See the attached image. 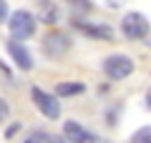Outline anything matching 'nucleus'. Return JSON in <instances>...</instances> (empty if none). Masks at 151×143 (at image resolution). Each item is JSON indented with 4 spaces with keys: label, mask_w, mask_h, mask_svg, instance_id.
<instances>
[{
    "label": "nucleus",
    "mask_w": 151,
    "mask_h": 143,
    "mask_svg": "<svg viewBox=\"0 0 151 143\" xmlns=\"http://www.w3.org/2000/svg\"><path fill=\"white\" fill-rule=\"evenodd\" d=\"M8 28H10V35L15 40H28L30 35H35V18L28 10H15L10 15Z\"/></svg>",
    "instance_id": "1"
},
{
    "label": "nucleus",
    "mask_w": 151,
    "mask_h": 143,
    "mask_svg": "<svg viewBox=\"0 0 151 143\" xmlns=\"http://www.w3.org/2000/svg\"><path fill=\"white\" fill-rule=\"evenodd\" d=\"M83 90H86V85L78 83V80H63V83L55 85V95H63V98H68V95H81Z\"/></svg>",
    "instance_id": "10"
},
{
    "label": "nucleus",
    "mask_w": 151,
    "mask_h": 143,
    "mask_svg": "<svg viewBox=\"0 0 151 143\" xmlns=\"http://www.w3.org/2000/svg\"><path fill=\"white\" fill-rule=\"evenodd\" d=\"M5 18H8V3H5V0H0V23L5 20Z\"/></svg>",
    "instance_id": "13"
},
{
    "label": "nucleus",
    "mask_w": 151,
    "mask_h": 143,
    "mask_svg": "<svg viewBox=\"0 0 151 143\" xmlns=\"http://www.w3.org/2000/svg\"><path fill=\"white\" fill-rule=\"evenodd\" d=\"M8 113H10V106H8V103L3 101V98H0V123H3V121L8 118Z\"/></svg>",
    "instance_id": "12"
},
{
    "label": "nucleus",
    "mask_w": 151,
    "mask_h": 143,
    "mask_svg": "<svg viewBox=\"0 0 151 143\" xmlns=\"http://www.w3.org/2000/svg\"><path fill=\"white\" fill-rule=\"evenodd\" d=\"M103 70L111 80H124L134 73V60L129 55H108L103 60Z\"/></svg>",
    "instance_id": "2"
},
{
    "label": "nucleus",
    "mask_w": 151,
    "mask_h": 143,
    "mask_svg": "<svg viewBox=\"0 0 151 143\" xmlns=\"http://www.w3.org/2000/svg\"><path fill=\"white\" fill-rule=\"evenodd\" d=\"M5 48H8V55L15 60V65H18L20 70H33V55L28 53V48L23 45L20 40H15V38H13V40L5 43Z\"/></svg>",
    "instance_id": "6"
},
{
    "label": "nucleus",
    "mask_w": 151,
    "mask_h": 143,
    "mask_svg": "<svg viewBox=\"0 0 151 143\" xmlns=\"http://www.w3.org/2000/svg\"><path fill=\"white\" fill-rule=\"evenodd\" d=\"M18 128H20V126H18V123H13V126H10V128L5 131V138H13V136L18 133Z\"/></svg>",
    "instance_id": "14"
},
{
    "label": "nucleus",
    "mask_w": 151,
    "mask_h": 143,
    "mask_svg": "<svg viewBox=\"0 0 151 143\" xmlns=\"http://www.w3.org/2000/svg\"><path fill=\"white\" fill-rule=\"evenodd\" d=\"M146 106L151 108V88H149V93H146Z\"/></svg>",
    "instance_id": "15"
},
{
    "label": "nucleus",
    "mask_w": 151,
    "mask_h": 143,
    "mask_svg": "<svg viewBox=\"0 0 151 143\" xmlns=\"http://www.w3.org/2000/svg\"><path fill=\"white\" fill-rule=\"evenodd\" d=\"M70 50V38L65 33H58V30H50L48 35L43 38V53L48 58H60Z\"/></svg>",
    "instance_id": "4"
},
{
    "label": "nucleus",
    "mask_w": 151,
    "mask_h": 143,
    "mask_svg": "<svg viewBox=\"0 0 151 143\" xmlns=\"http://www.w3.org/2000/svg\"><path fill=\"white\" fill-rule=\"evenodd\" d=\"M33 103H35L38 111L43 113L45 118H50V121H55V118L60 116V103H58V98L50 95V93H45V90H40L38 85L33 88Z\"/></svg>",
    "instance_id": "5"
},
{
    "label": "nucleus",
    "mask_w": 151,
    "mask_h": 143,
    "mask_svg": "<svg viewBox=\"0 0 151 143\" xmlns=\"http://www.w3.org/2000/svg\"><path fill=\"white\" fill-rule=\"evenodd\" d=\"M121 30H124V35L129 40H141V38L149 35V20L141 13H129L121 20Z\"/></svg>",
    "instance_id": "3"
},
{
    "label": "nucleus",
    "mask_w": 151,
    "mask_h": 143,
    "mask_svg": "<svg viewBox=\"0 0 151 143\" xmlns=\"http://www.w3.org/2000/svg\"><path fill=\"white\" fill-rule=\"evenodd\" d=\"M63 138L68 143H88V141H93L91 133H88L78 121H65L63 123Z\"/></svg>",
    "instance_id": "7"
},
{
    "label": "nucleus",
    "mask_w": 151,
    "mask_h": 143,
    "mask_svg": "<svg viewBox=\"0 0 151 143\" xmlns=\"http://www.w3.org/2000/svg\"><path fill=\"white\" fill-rule=\"evenodd\" d=\"M38 18H40V23H45V25H55V23H58V8H55V3L40 0V3H38Z\"/></svg>",
    "instance_id": "8"
},
{
    "label": "nucleus",
    "mask_w": 151,
    "mask_h": 143,
    "mask_svg": "<svg viewBox=\"0 0 151 143\" xmlns=\"http://www.w3.org/2000/svg\"><path fill=\"white\" fill-rule=\"evenodd\" d=\"M81 30L91 38H98V40H111L113 38V30L108 25H98V23H83Z\"/></svg>",
    "instance_id": "9"
},
{
    "label": "nucleus",
    "mask_w": 151,
    "mask_h": 143,
    "mask_svg": "<svg viewBox=\"0 0 151 143\" xmlns=\"http://www.w3.org/2000/svg\"><path fill=\"white\" fill-rule=\"evenodd\" d=\"M131 143H151V126H144L131 136Z\"/></svg>",
    "instance_id": "11"
}]
</instances>
